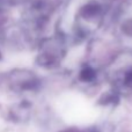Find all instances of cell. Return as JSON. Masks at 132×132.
Segmentation results:
<instances>
[{
    "label": "cell",
    "mask_w": 132,
    "mask_h": 132,
    "mask_svg": "<svg viewBox=\"0 0 132 132\" xmlns=\"http://www.w3.org/2000/svg\"><path fill=\"white\" fill-rule=\"evenodd\" d=\"M103 14L104 6L101 0H72L62 15L59 32L67 39H85L97 30Z\"/></svg>",
    "instance_id": "6da1fadb"
},
{
    "label": "cell",
    "mask_w": 132,
    "mask_h": 132,
    "mask_svg": "<svg viewBox=\"0 0 132 132\" xmlns=\"http://www.w3.org/2000/svg\"><path fill=\"white\" fill-rule=\"evenodd\" d=\"M96 77V72L95 70H94L92 66H86L85 65L84 67L81 68V71H80V74H79V78L81 81L84 82H90L93 81L94 79H95Z\"/></svg>",
    "instance_id": "277c9868"
},
{
    "label": "cell",
    "mask_w": 132,
    "mask_h": 132,
    "mask_svg": "<svg viewBox=\"0 0 132 132\" xmlns=\"http://www.w3.org/2000/svg\"><path fill=\"white\" fill-rule=\"evenodd\" d=\"M66 42L67 38L60 32L42 42L37 57L38 64L48 68L59 65L65 57Z\"/></svg>",
    "instance_id": "7a4b0ae2"
},
{
    "label": "cell",
    "mask_w": 132,
    "mask_h": 132,
    "mask_svg": "<svg viewBox=\"0 0 132 132\" xmlns=\"http://www.w3.org/2000/svg\"><path fill=\"white\" fill-rule=\"evenodd\" d=\"M108 75L117 89L122 92L132 90V58H117L108 68Z\"/></svg>",
    "instance_id": "3957f363"
}]
</instances>
